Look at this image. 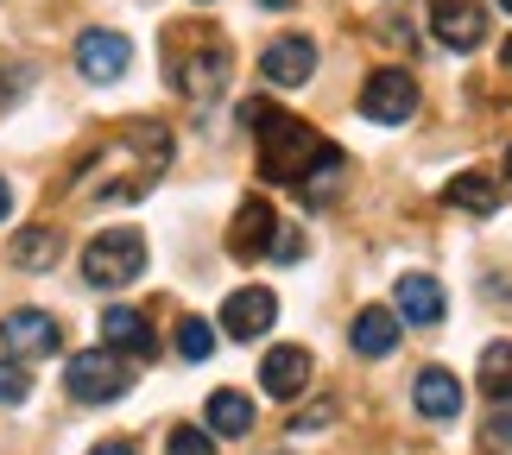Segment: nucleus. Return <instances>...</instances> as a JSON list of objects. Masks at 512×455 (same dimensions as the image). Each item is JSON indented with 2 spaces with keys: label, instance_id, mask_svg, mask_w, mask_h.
Segmentation results:
<instances>
[{
  "label": "nucleus",
  "instance_id": "f257e3e1",
  "mask_svg": "<svg viewBox=\"0 0 512 455\" xmlns=\"http://www.w3.org/2000/svg\"><path fill=\"white\" fill-rule=\"evenodd\" d=\"M241 127H260V171L266 177H291V184H298L329 152L317 133H310V121H291V114H279L272 102H241Z\"/></svg>",
  "mask_w": 512,
  "mask_h": 455
},
{
  "label": "nucleus",
  "instance_id": "f03ea898",
  "mask_svg": "<svg viewBox=\"0 0 512 455\" xmlns=\"http://www.w3.org/2000/svg\"><path fill=\"white\" fill-rule=\"evenodd\" d=\"M127 386H133V367L114 348H83L64 361V392L76 405H114Z\"/></svg>",
  "mask_w": 512,
  "mask_h": 455
},
{
  "label": "nucleus",
  "instance_id": "7ed1b4c3",
  "mask_svg": "<svg viewBox=\"0 0 512 455\" xmlns=\"http://www.w3.org/2000/svg\"><path fill=\"white\" fill-rule=\"evenodd\" d=\"M146 272V241L133 228H108L83 247V279L95 291H114V285H133Z\"/></svg>",
  "mask_w": 512,
  "mask_h": 455
},
{
  "label": "nucleus",
  "instance_id": "20e7f679",
  "mask_svg": "<svg viewBox=\"0 0 512 455\" xmlns=\"http://www.w3.org/2000/svg\"><path fill=\"white\" fill-rule=\"evenodd\" d=\"M228 76H234V57L228 45H215V38H196V45H184L171 57V83L190 95V102H215V95L228 89Z\"/></svg>",
  "mask_w": 512,
  "mask_h": 455
},
{
  "label": "nucleus",
  "instance_id": "39448f33",
  "mask_svg": "<svg viewBox=\"0 0 512 455\" xmlns=\"http://www.w3.org/2000/svg\"><path fill=\"white\" fill-rule=\"evenodd\" d=\"M361 114L373 127H405L411 114H418V83H411V70H373L361 83Z\"/></svg>",
  "mask_w": 512,
  "mask_h": 455
},
{
  "label": "nucleus",
  "instance_id": "423d86ee",
  "mask_svg": "<svg viewBox=\"0 0 512 455\" xmlns=\"http://www.w3.org/2000/svg\"><path fill=\"white\" fill-rule=\"evenodd\" d=\"M76 70H83V83H121V76L133 70V38L127 32H108V26H95L76 38Z\"/></svg>",
  "mask_w": 512,
  "mask_h": 455
},
{
  "label": "nucleus",
  "instance_id": "0eeeda50",
  "mask_svg": "<svg viewBox=\"0 0 512 455\" xmlns=\"http://www.w3.org/2000/svg\"><path fill=\"white\" fill-rule=\"evenodd\" d=\"M272 323H279V298L266 285H234L222 298V335H234V342H260Z\"/></svg>",
  "mask_w": 512,
  "mask_h": 455
},
{
  "label": "nucleus",
  "instance_id": "6e6552de",
  "mask_svg": "<svg viewBox=\"0 0 512 455\" xmlns=\"http://www.w3.org/2000/svg\"><path fill=\"white\" fill-rule=\"evenodd\" d=\"M310 70H317V45H310L304 32H285L260 51V83L266 89H304Z\"/></svg>",
  "mask_w": 512,
  "mask_h": 455
},
{
  "label": "nucleus",
  "instance_id": "1a4fd4ad",
  "mask_svg": "<svg viewBox=\"0 0 512 455\" xmlns=\"http://www.w3.org/2000/svg\"><path fill=\"white\" fill-rule=\"evenodd\" d=\"M0 342H7L13 361H38V354H57V348H64V329H57L51 310H7Z\"/></svg>",
  "mask_w": 512,
  "mask_h": 455
},
{
  "label": "nucleus",
  "instance_id": "9d476101",
  "mask_svg": "<svg viewBox=\"0 0 512 455\" xmlns=\"http://www.w3.org/2000/svg\"><path fill=\"white\" fill-rule=\"evenodd\" d=\"M272 241H279V215H272L266 196H247L241 209H234V228H228V253L234 260H266Z\"/></svg>",
  "mask_w": 512,
  "mask_h": 455
},
{
  "label": "nucleus",
  "instance_id": "9b49d317",
  "mask_svg": "<svg viewBox=\"0 0 512 455\" xmlns=\"http://www.w3.org/2000/svg\"><path fill=\"white\" fill-rule=\"evenodd\" d=\"M430 32L449 51H475L487 38V7L481 0H430Z\"/></svg>",
  "mask_w": 512,
  "mask_h": 455
},
{
  "label": "nucleus",
  "instance_id": "f8f14e48",
  "mask_svg": "<svg viewBox=\"0 0 512 455\" xmlns=\"http://www.w3.org/2000/svg\"><path fill=\"white\" fill-rule=\"evenodd\" d=\"M102 348H114L127 361H152L159 354V335H152V323H146V310H133V304H108L102 310Z\"/></svg>",
  "mask_w": 512,
  "mask_h": 455
},
{
  "label": "nucleus",
  "instance_id": "ddd939ff",
  "mask_svg": "<svg viewBox=\"0 0 512 455\" xmlns=\"http://www.w3.org/2000/svg\"><path fill=\"white\" fill-rule=\"evenodd\" d=\"M310 373H317V361H310L304 348H266V361H260V386H266V399H304L310 392Z\"/></svg>",
  "mask_w": 512,
  "mask_h": 455
},
{
  "label": "nucleus",
  "instance_id": "4468645a",
  "mask_svg": "<svg viewBox=\"0 0 512 455\" xmlns=\"http://www.w3.org/2000/svg\"><path fill=\"white\" fill-rule=\"evenodd\" d=\"M399 310H386V304H367L361 316H354V329H348V342L361 361H386V354H399Z\"/></svg>",
  "mask_w": 512,
  "mask_h": 455
},
{
  "label": "nucleus",
  "instance_id": "2eb2a0df",
  "mask_svg": "<svg viewBox=\"0 0 512 455\" xmlns=\"http://www.w3.org/2000/svg\"><path fill=\"white\" fill-rule=\"evenodd\" d=\"M449 316V298L430 272H405L399 279V323H418V329H437Z\"/></svg>",
  "mask_w": 512,
  "mask_h": 455
},
{
  "label": "nucleus",
  "instance_id": "dca6fc26",
  "mask_svg": "<svg viewBox=\"0 0 512 455\" xmlns=\"http://www.w3.org/2000/svg\"><path fill=\"white\" fill-rule=\"evenodd\" d=\"M411 405H418V418L430 424H449L462 411V380L449 367H424L418 373V386H411Z\"/></svg>",
  "mask_w": 512,
  "mask_h": 455
},
{
  "label": "nucleus",
  "instance_id": "f3484780",
  "mask_svg": "<svg viewBox=\"0 0 512 455\" xmlns=\"http://www.w3.org/2000/svg\"><path fill=\"white\" fill-rule=\"evenodd\" d=\"M203 424H209V437H247V430H253V399H247V392H234V386L209 392Z\"/></svg>",
  "mask_w": 512,
  "mask_h": 455
},
{
  "label": "nucleus",
  "instance_id": "a211bd4d",
  "mask_svg": "<svg viewBox=\"0 0 512 455\" xmlns=\"http://www.w3.org/2000/svg\"><path fill=\"white\" fill-rule=\"evenodd\" d=\"M443 196H449L456 209H468V215H494V209L506 203V184H500V177H487V171H462Z\"/></svg>",
  "mask_w": 512,
  "mask_h": 455
},
{
  "label": "nucleus",
  "instance_id": "6ab92c4d",
  "mask_svg": "<svg viewBox=\"0 0 512 455\" xmlns=\"http://www.w3.org/2000/svg\"><path fill=\"white\" fill-rule=\"evenodd\" d=\"M57 253H64V234H57V228H26V234H13V266H26V272L57 266Z\"/></svg>",
  "mask_w": 512,
  "mask_h": 455
},
{
  "label": "nucleus",
  "instance_id": "aec40b11",
  "mask_svg": "<svg viewBox=\"0 0 512 455\" xmlns=\"http://www.w3.org/2000/svg\"><path fill=\"white\" fill-rule=\"evenodd\" d=\"M481 392L494 405H512V342H487L481 348Z\"/></svg>",
  "mask_w": 512,
  "mask_h": 455
},
{
  "label": "nucleus",
  "instance_id": "412c9836",
  "mask_svg": "<svg viewBox=\"0 0 512 455\" xmlns=\"http://www.w3.org/2000/svg\"><path fill=\"white\" fill-rule=\"evenodd\" d=\"M342 171H348V158H342L336 146H329V152L317 158V165H310V171L298 177V190L310 196V203H329V196H336V184H342Z\"/></svg>",
  "mask_w": 512,
  "mask_h": 455
},
{
  "label": "nucleus",
  "instance_id": "4be33fe9",
  "mask_svg": "<svg viewBox=\"0 0 512 455\" xmlns=\"http://www.w3.org/2000/svg\"><path fill=\"white\" fill-rule=\"evenodd\" d=\"M177 354H184V361H209L215 354V329L203 316H184V323H177Z\"/></svg>",
  "mask_w": 512,
  "mask_h": 455
},
{
  "label": "nucleus",
  "instance_id": "5701e85b",
  "mask_svg": "<svg viewBox=\"0 0 512 455\" xmlns=\"http://www.w3.org/2000/svg\"><path fill=\"white\" fill-rule=\"evenodd\" d=\"M26 392H32V373H26V361H0V405H26Z\"/></svg>",
  "mask_w": 512,
  "mask_h": 455
},
{
  "label": "nucleus",
  "instance_id": "b1692460",
  "mask_svg": "<svg viewBox=\"0 0 512 455\" xmlns=\"http://www.w3.org/2000/svg\"><path fill=\"white\" fill-rule=\"evenodd\" d=\"M165 449L171 455H215V437H209V430H196V424H177Z\"/></svg>",
  "mask_w": 512,
  "mask_h": 455
},
{
  "label": "nucleus",
  "instance_id": "393cba45",
  "mask_svg": "<svg viewBox=\"0 0 512 455\" xmlns=\"http://www.w3.org/2000/svg\"><path fill=\"white\" fill-rule=\"evenodd\" d=\"M487 437H494V443H512V405H494V411H487Z\"/></svg>",
  "mask_w": 512,
  "mask_h": 455
},
{
  "label": "nucleus",
  "instance_id": "a878e982",
  "mask_svg": "<svg viewBox=\"0 0 512 455\" xmlns=\"http://www.w3.org/2000/svg\"><path fill=\"white\" fill-rule=\"evenodd\" d=\"M329 418H336V405H310V411H304V418L291 424V430H298V437H310V430H317V424H329Z\"/></svg>",
  "mask_w": 512,
  "mask_h": 455
},
{
  "label": "nucleus",
  "instance_id": "bb28decb",
  "mask_svg": "<svg viewBox=\"0 0 512 455\" xmlns=\"http://www.w3.org/2000/svg\"><path fill=\"white\" fill-rule=\"evenodd\" d=\"M272 253H279V260H298V253H304L298 228H279V241H272Z\"/></svg>",
  "mask_w": 512,
  "mask_h": 455
},
{
  "label": "nucleus",
  "instance_id": "cd10ccee",
  "mask_svg": "<svg viewBox=\"0 0 512 455\" xmlns=\"http://www.w3.org/2000/svg\"><path fill=\"white\" fill-rule=\"evenodd\" d=\"M89 455H140V449H133V443H121V437H108V443H95Z\"/></svg>",
  "mask_w": 512,
  "mask_h": 455
},
{
  "label": "nucleus",
  "instance_id": "c85d7f7f",
  "mask_svg": "<svg viewBox=\"0 0 512 455\" xmlns=\"http://www.w3.org/2000/svg\"><path fill=\"white\" fill-rule=\"evenodd\" d=\"M7 215H13V184L0 177V222H7Z\"/></svg>",
  "mask_w": 512,
  "mask_h": 455
},
{
  "label": "nucleus",
  "instance_id": "c756f323",
  "mask_svg": "<svg viewBox=\"0 0 512 455\" xmlns=\"http://www.w3.org/2000/svg\"><path fill=\"white\" fill-rule=\"evenodd\" d=\"M506 190H512V152H506Z\"/></svg>",
  "mask_w": 512,
  "mask_h": 455
},
{
  "label": "nucleus",
  "instance_id": "7c9ffc66",
  "mask_svg": "<svg viewBox=\"0 0 512 455\" xmlns=\"http://www.w3.org/2000/svg\"><path fill=\"white\" fill-rule=\"evenodd\" d=\"M500 57H506V70H512V38H506V51H500Z\"/></svg>",
  "mask_w": 512,
  "mask_h": 455
},
{
  "label": "nucleus",
  "instance_id": "2f4dec72",
  "mask_svg": "<svg viewBox=\"0 0 512 455\" xmlns=\"http://www.w3.org/2000/svg\"><path fill=\"white\" fill-rule=\"evenodd\" d=\"M260 7H291V0H260Z\"/></svg>",
  "mask_w": 512,
  "mask_h": 455
},
{
  "label": "nucleus",
  "instance_id": "473e14b6",
  "mask_svg": "<svg viewBox=\"0 0 512 455\" xmlns=\"http://www.w3.org/2000/svg\"><path fill=\"white\" fill-rule=\"evenodd\" d=\"M500 7H506V13H512V0H500Z\"/></svg>",
  "mask_w": 512,
  "mask_h": 455
},
{
  "label": "nucleus",
  "instance_id": "72a5a7b5",
  "mask_svg": "<svg viewBox=\"0 0 512 455\" xmlns=\"http://www.w3.org/2000/svg\"><path fill=\"white\" fill-rule=\"evenodd\" d=\"M196 7H209V0H196Z\"/></svg>",
  "mask_w": 512,
  "mask_h": 455
}]
</instances>
